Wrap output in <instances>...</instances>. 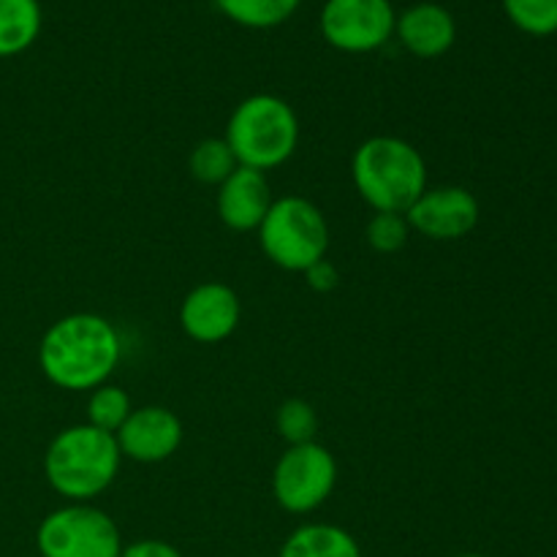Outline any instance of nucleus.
I'll return each mask as SVG.
<instances>
[{
    "label": "nucleus",
    "mask_w": 557,
    "mask_h": 557,
    "mask_svg": "<svg viewBox=\"0 0 557 557\" xmlns=\"http://www.w3.org/2000/svg\"><path fill=\"white\" fill-rule=\"evenodd\" d=\"M120 335L98 313H71L54 321L38 343L44 379L65 392H92L107 384L120 362Z\"/></svg>",
    "instance_id": "f257e3e1"
},
{
    "label": "nucleus",
    "mask_w": 557,
    "mask_h": 557,
    "mask_svg": "<svg viewBox=\"0 0 557 557\" xmlns=\"http://www.w3.org/2000/svg\"><path fill=\"white\" fill-rule=\"evenodd\" d=\"M120 462L123 455L112 433H103L92 424H74L49 441L44 476L69 504H90L112 487Z\"/></svg>",
    "instance_id": "f03ea898"
},
{
    "label": "nucleus",
    "mask_w": 557,
    "mask_h": 557,
    "mask_svg": "<svg viewBox=\"0 0 557 557\" xmlns=\"http://www.w3.org/2000/svg\"><path fill=\"white\" fill-rule=\"evenodd\" d=\"M351 180L373 212H403L428 190V163L400 136H370L354 150Z\"/></svg>",
    "instance_id": "7ed1b4c3"
},
{
    "label": "nucleus",
    "mask_w": 557,
    "mask_h": 557,
    "mask_svg": "<svg viewBox=\"0 0 557 557\" xmlns=\"http://www.w3.org/2000/svg\"><path fill=\"white\" fill-rule=\"evenodd\" d=\"M223 139L239 166L270 172L297 152L299 117L286 98L256 92L234 107Z\"/></svg>",
    "instance_id": "20e7f679"
},
{
    "label": "nucleus",
    "mask_w": 557,
    "mask_h": 557,
    "mask_svg": "<svg viewBox=\"0 0 557 557\" xmlns=\"http://www.w3.org/2000/svg\"><path fill=\"white\" fill-rule=\"evenodd\" d=\"M256 232L267 259L286 272H305L330 250V223L302 196H277Z\"/></svg>",
    "instance_id": "39448f33"
},
{
    "label": "nucleus",
    "mask_w": 557,
    "mask_h": 557,
    "mask_svg": "<svg viewBox=\"0 0 557 557\" xmlns=\"http://www.w3.org/2000/svg\"><path fill=\"white\" fill-rule=\"evenodd\" d=\"M123 536L107 511L90 504H65L49 511L36 531L41 557H120Z\"/></svg>",
    "instance_id": "423d86ee"
},
{
    "label": "nucleus",
    "mask_w": 557,
    "mask_h": 557,
    "mask_svg": "<svg viewBox=\"0 0 557 557\" xmlns=\"http://www.w3.org/2000/svg\"><path fill=\"white\" fill-rule=\"evenodd\" d=\"M337 484V460L326 446H288L272 471V495L288 515H310L330 500Z\"/></svg>",
    "instance_id": "0eeeda50"
},
{
    "label": "nucleus",
    "mask_w": 557,
    "mask_h": 557,
    "mask_svg": "<svg viewBox=\"0 0 557 557\" xmlns=\"http://www.w3.org/2000/svg\"><path fill=\"white\" fill-rule=\"evenodd\" d=\"M392 0H326L319 27L330 47L348 54L375 52L395 36Z\"/></svg>",
    "instance_id": "6e6552de"
},
{
    "label": "nucleus",
    "mask_w": 557,
    "mask_h": 557,
    "mask_svg": "<svg viewBox=\"0 0 557 557\" xmlns=\"http://www.w3.org/2000/svg\"><path fill=\"white\" fill-rule=\"evenodd\" d=\"M406 221L411 232L422 234L438 243L462 239L476 228L479 223V201L462 185H441L428 188L406 212Z\"/></svg>",
    "instance_id": "1a4fd4ad"
},
{
    "label": "nucleus",
    "mask_w": 557,
    "mask_h": 557,
    "mask_svg": "<svg viewBox=\"0 0 557 557\" xmlns=\"http://www.w3.org/2000/svg\"><path fill=\"white\" fill-rule=\"evenodd\" d=\"M243 319V302L228 283L207 281L185 294L180 305V326L190 341L215 346L234 335Z\"/></svg>",
    "instance_id": "9d476101"
},
{
    "label": "nucleus",
    "mask_w": 557,
    "mask_h": 557,
    "mask_svg": "<svg viewBox=\"0 0 557 557\" xmlns=\"http://www.w3.org/2000/svg\"><path fill=\"white\" fill-rule=\"evenodd\" d=\"M120 455L125 460L156 466L169 460L183 444V422L174 411L163 406H141L131 411L123 428L114 433Z\"/></svg>",
    "instance_id": "9b49d317"
},
{
    "label": "nucleus",
    "mask_w": 557,
    "mask_h": 557,
    "mask_svg": "<svg viewBox=\"0 0 557 557\" xmlns=\"http://www.w3.org/2000/svg\"><path fill=\"white\" fill-rule=\"evenodd\" d=\"M272 188L264 172L237 166L218 185V215L232 232H256L272 207Z\"/></svg>",
    "instance_id": "f8f14e48"
},
{
    "label": "nucleus",
    "mask_w": 557,
    "mask_h": 557,
    "mask_svg": "<svg viewBox=\"0 0 557 557\" xmlns=\"http://www.w3.org/2000/svg\"><path fill=\"white\" fill-rule=\"evenodd\" d=\"M395 36L413 58L433 60L455 47L457 22L446 5L424 0L397 14Z\"/></svg>",
    "instance_id": "ddd939ff"
},
{
    "label": "nucleus",
    "mask_w": 557,
    "mask_h": 557,
    "mask_svg": "<svg viewBox=\"0 0 557 557\" xmlns=\"http://www.w3.org/2000/svg\"><path fill=\"white\" fill-rule=\"evenodd\" d=\"M277 557H364L357 539L341 525L308 522L283 542Z\"/></svg>",
    "instance_id": "4468645a"
},
{
    "label": "nucleus",
    "mask_w": 557,
    "mask_h": 557,
    "mask_svg": "<svg viewBox=\"0 0 557 557\" xmlns=\"http://www.w3.org/2000/svg\"><path fill=\"white\" fill-rule=\"evenodd\" d=\"M44 11L38 0H0V58L27 52L41 36Z\"/></svg>",
    "instance_id": "2eb2a0df"
},
{
    "label": "nucleus",
    "mask_w": 557,
    "mask_h": 557,
    "mask_svg": "<svg viewBox=\"0 0 557 557\" xmlns=\"http://www.w3.org/2000/svg\"><path fill=\"white\" fill-rule=\"evenodd\" d=\"M223 16L250 30H270L292 20L302 0H215Z\"/></svg>",
    "instance_id": "dca6fc26"
},
{
    "label": "nucleus",
    "mask_w": 557,
    "mask_h": 557,
    "mask_svg": "<svg viewBox=\"0 0 557 557\" xmlns=\"http://www.w3.org/2000/svg\"><path fill=\"white\" fill-rule=\"evenodd\" d=\"M237 158H234L232 147L226 145V139H218V136H210V139H201L199 145L190 150L188 169L199 183L205 185H221L228 174L237 169Z\"/></svg>",
    "instance_id": "f3484780"
},
{
    "label": "nucleus",
    "mask_w": 557,
    "mask_h": 557,
    "mask_svg": "<svg viewBox=\"0 0 557 557\" xmlns=\"http://www.w3.org/2000/svg\"><path fill=\"white\" fill-rule=\"evenodd\" d=\"M134 406H131V397L123 386L114 384H101L90 392V400H87V424L103 430V433H117L123 428L125 419L131 417Z\"/></svg>",
    "instance_id": "a211bd4d"
},
{
    "label": "nucleus",
    "mask_w": 557,
    "mask_h": 557,
    "mask_svg": "<svg viewBox=\"0 0 557 557\" xmlns=\"http://www.w3.org/2000/svg\"><path fill=\"white\" fill-rule=\"evenodd\" d=\"M500 3L517 30L536 38L557 33V0H500Z\"/></svg>",
    "instance_id": "6ab92c4d"
},
{
    "label": "nucleus",
    "mask_w": 557,
    "mask_h": 557,
    "mask_svg": "<svg viewBox=\"0 0 557 557\" xmlns=\"http://www.w3.org/2000/svg\"><path fill=\"white\" fill-rule=\"evenodd\" d=\"M275 428L288 446L313 444L319 435V413L302 397H292L275 413Z\"/></svg>",
    "instance_id": "aec40b11"
},
{
    "label": "nucleus",
    "mask_w": 557,
    "mask_h": 557,
    "mask_svg": "<svg viewBox=\"0 0 557 557\" xmlns=\"http://www.w3.org/2000/svg\"><path fill=\"white\" fill-rule=\"evenodd\" d=\"M411 226H408L403 212H373V218L364 226V239L375 253H397L408 245Z\"/></svg>",
    "instance_id": "412c9836"
},
{
    "label": "nucleus",
    "mask_w": 557,
    "mask_h": 557,
    "mask_svg": "<svg viewBox=\"0 0 557 557\" xmlns=\"http://www.w3.org/2000/svg\"><path fill=\"white\" fill-rule=\"evenodd\" d=\"M302 275H305V281H308V286L319 294H330L341 286V272H337V267L332 264L330 259L315 261V264L308 267Z\"/></svg>",
    "instance_id": "4be33fe9"
},
{
    "label": "nucleus",
    "mask_w": 557,
    "mask_h": 557,
    "mask_svg": "<svg viewBox=\"0 0 557 557\" xmlns=\"http://www.w3.org/2000/svg\"><path fill=\"white\" fill-rule=\"evenodd\" d=\"M120 557H183V553L161 539H139V542L125 544Z\"/></svg>",
    "instance_id": "5701e85b"
},
{
    "label": "nucleus",
    "mask_w": 557,
    "mask_h": 557,
    "mask_svg": "<svg viewBox=\"0 0 557 557\" xmlns=\"http://www.w3.org/2000/svg\"><path fill=\"white\" fill-rule=\"evenodd\" d=\"M455 557H487V555H476V553H466V555H455Z\"/></svg>",
    "instance_id": "b1692460"
},
{
    "label": "nucleus",
    "mask_w": 557,
    "mask_h": 557,
    "mask_svg": "<svg viewBox=\"0 0 557 557\" xmlns=\"http://www.w3.org/2000/svg\"><path fill=\"white\" fill-rule=\"evenodd\" d=\"M250 557H270V555H250Z\"/></svg>",
    "instance_id": "393cba45"
}]
</instances>
